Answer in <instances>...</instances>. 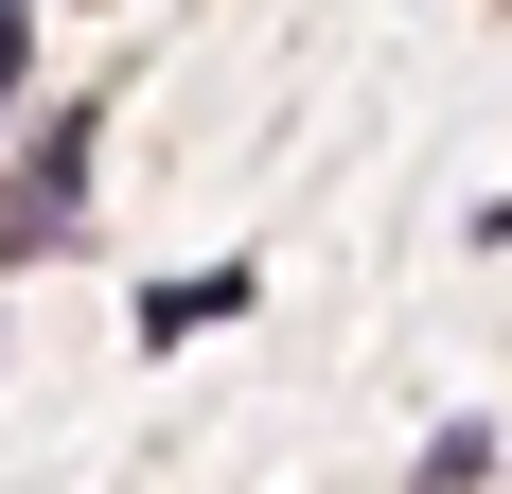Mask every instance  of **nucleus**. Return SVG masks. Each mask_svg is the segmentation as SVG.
I'll return each instance as SVG.
<instances>
[{"label": "nucleus", "instance_id": "1", "mask_svg": "<svg viewBox=\"0 0 512 494\" xmlns=\"http://www.w3.org/2000/svg\"><path fill=\"white\" fill-rule=\"evenodd\" d=\"M71 195H89V124H53V159L18 177V195H0V265H36V247L71 230Z\"/></svg>", "mask_w": 512, "mask_h": 494}, {"label": "nucleus", "instance_id": "2", "mask_svg": "<svg viewBox=\"0 0 512 494\" xmlns=\"http://www.w3.org/2000/svg\"><path fill=\"white\" fill-rule=\"evenodd\" d=\"M18 53H36V18H18V0H0V106H18Z\"/></svg>", "mask_w": 512, "mask_h": 494}]
</instances>
